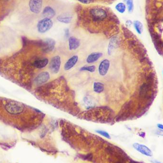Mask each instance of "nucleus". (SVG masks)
Returning a JSON list of instances; mask_svg holds the SVG:
<instances>
[{
  "label": "nucleus",
  "instance_id": "14",
  "mask_svg": "<svg viewBox=\"0 0 163 163\" xmlns=\"http://www.w3.org/2000/svg\"><path fill=\"white\" fill-rule=\"evenodd\" d=\"M45 42V51L46 52H51L53 51L55 47V43H56L54 40L51 38H48L46 39Z\"/></svg>",
  "mask_w": 163,
  "mask_h": 163
},
{
  "label": "nucleus",
  "instance_id": "5",
  "mask_svg": "<svg viewBox=\"0 0 163 163\" xmlns=\"http://www.w3.org/2000/svg\"><path fill=\"white\" fill-rule=\"evenodd\" d=\"M56 3H49L44 7L42 10V15L44 18H48L53 19L56 15L57 16V6Z\"/></svg>",
  "mask_w": 163,
  "mask_h": 163
},
{
  "label": "nucleus",
  "instance_id": "4",
  "mask_svg": "<svg viewBox=\"0 0 163 163\" xmlns=\"http://www.w3.org/2000/svg\"><path fill=\"white\" fill-rule=\"evenodd\" d=\"M44 0H29V10L34 15H39L44 7Z\"/></svg>",
  "mask_w": 163,
  "mask_h": 163
},
{
  "label": "nucleus",
  "instance_id": "25",
  "mask_svg": "<svg viewBox=\"0 0 163 163\" xmlns=\"http://www.w3.org/2000/svg\"><path fill=\"white\" fill-rule=\"evenodd\" d=\"M155 134L158 136H163V130L162 129H158L156 131Z\"/></svg>",
  "mask_w": 163,
  "mask_h": 163
},
{
  "label": "nucleus",
  "instance_id": "7",
  "mask_svg": "<svg viewBox=\"0 0 163 163\" xmlns=\"http://www.w3.org/2000/svg\"><path fill=\"white\" fill-rule=\"evenodd\" d=\"M133 146L135 150L146 157H152L153 155L151 150L145 145L136 143L133 144Z\"/></svg>",
  "mask_w": 163,
  "mask_h": 163
},
{
  "label": "nucleus",
  "instance_id": "26",
  "mask_svg": "<svg viewBox=\"0 0 163 163\" xmlns=\"http://www.w3.org/2000/svg\"><path fill=\"white\" fill-rule=\"evenodd\" d=\"M65 36L66 38H69V30L68 29H66L65 31Z\"/></svg>",
  "mask_w": 163,
  "mask_h": 163
},
{
  "label": "nucleus",
  "instance_id": "2",
  "mask_svg": "<svg viewBox=\"0 0 163 163\" xmlns=\"http://www.w3.org/2000/svg\"><path fill=\"white\" fill-rule=\"evenodd\" d=\"M54 22L51 19L44 18L38 22L37 29L38 32L41 33H45L48 32L53 26Z\"/></svg>",
  "mask_w": 163,
  "mask_h": 163
},
{
  "label": "nucleus",
  "instance_id": "9",
  "mask_svg": "<svg viewBox=\"0 0 163 163\" xmlns=\"http://www.w3.org/2000/svg\"><path fill=\"white\" fill-rule=\"evenodd\" d=\"M110 65V62L108 59L103 60L99 65V74L101 76H104L107 75L109 70Z\"/></svg>",
  "mask_w": 163,
  "mask_h": 163
},
{
  "label": "nucleus",
  "instance_id": "27",
  "mask_svg": "<svg viewBox=\"0 0 163 163\" xmlns=\"http://www.w3.org/2000/svg\"><path fill=\"white\" fill-rule=\"evenodd\" d=\"M132 24H133V22L130 20H128L126 21V24L127 26H130Z\"/></svg>",
  "mask_w": 163,
  "mask_h": 163
},
{
  "label": "nucleus",
  "instance_id": "24",
  "mask_svg": "<svg viewBox=\"0 0 163 163\" xmlns=\"http://www.w3.org/2000/svg\"><path fill=\"white\" fill-rule=\"evenodd\" d=\"M96 1L101 3H113L116 0H96Z\"/></svg>",
  "mask_w": 163,
  "mask_h": 163
},
{
  "label": "nucleus",
  "instance_id": "23",
  "mask_svg": "<svg viewBox=\"0 0 163 163\" xmlns=\"http://www.w3.org/2000/svg\"><path fill=\"white\" fill-rule=\"evenodd\" d=\"M81 3L84 4H88L93 3L94 0H77Z\"/></svg>",
  "mask_w": 163,
  "mask_h": 163
},
{
  "label": "nucleus",
  "instance_id": "28",
  "mask_svg": "<svg viewBox=\"0 0 163 163\" xmlns=\"http://www.w3.org/2000/svg\"><path fill=\"white\" fill-rule=\"evenodd\" d=\"M129 163H144L143 162H139V161H134L132 159H131L129 160Z\"/></svg>",
  "mask_w": 163,
  "mask_h": 163
},
{
  "label": "nucleus",
  "instance_id": "18",
  "mask_svg": "<svg viewBox=\"0 0 163 163\" xmlns=\"http://www.w3.org/2000/svg\"><path fill=\"white\" fill-rule=\"evenodd\" d=\"M133 24L136 32L139 34H142L143 31V25L142 22L138 20H136L134 21Z\"/></svg>",
  "mask_w": 163,
  "mask_h": 163
},
{
  "label": "nucleus",
  "instance_id": "19",
  "mask_svg": "<svg viewBox=\"0 0 163 163\" xmlns=\"http://www.w3.org/2000/svg\"><path fill=\"white\" fill-rule=\"evenodd\" d=\"M116 10L120 13H124L126 11V6L124 3H119L115 6Z\"/></svg>",
  "mask_w": 163,
  "mask_h": 163
},
{
  "label": "nucleus",
  "instance_id": "20",
  "mask_svg": "<svg viewBox=\"0 0 163 163\" xmlns=\"http://www.w3.org/2000/svg\"><path fill=\"white\" fill-rule=\"evenodd\" d=\"M126 3V7L127 8L128 11L129 13H131L133 12L134 8V1L133 0H125Z\"/></svg>",
  "mask_w": 163,
  "mask_h": 163
},
{
  "label": "nucleus",
  "instance_id": "30",
  "mask_svg": "<svg viewBox=\"0 0 163 163\" xmlns=\"http://www.w3.org/2000/svg\"><path fill=\"white\" fill-rule=\"evenodd\" d=\"M157 127L159 128V129H162L163 130V125L162 124H157Z\"/></svg>",
  "mask_w": 163,
  "mask_h": 163
},
{
  "label": "nucleus",
  "instance_id": "21",
  "mask_svg": "<svg viewBox=\"0 0 163 163\" xmlns=\"http://www.w3.org/2000/svg\"><path fill=\"white\" fill-rule=\"evenodd\" d=\"M95 69L96 67L95 65L84 66L81 68L80 71H87L89 72H93L95 71Z\"/></svg>",
  "mask_w": 163,
  "mask_h": 163
},
{
  "label": "nucleus",
  "instance_id": "11",
  "mask_svg": "<svg viewBox=\"0 0 163 163\" xmlns=\"http://www.w3.org/2000/svg\"><path fill=\"white\" fill-rule=\"evenodd\" d=\"M78 61V56L75 55L71 57L67 62H66L64 65V69L66 71L70 70L75 65Z\"/></svg>",
  "mask_w": 163,
  "mask_h": 163
},
{
  "label": "nucleus",
  "instance_id": "3",
  "mask_svg": "<svg viewBox=\"0 0 163 163\" xmlns=\"http://www.w3.org/2000/svg\"><path fill=\"white\" fill-rule=\"evenodd\" d=\"M5 109L11 114H18L21 113L24 109L22 104L18 102L10 101L6 104Z\"/></svg>",
  "mask_w": 163,
  "mask_h": 163
},
{
  "label": "nucleus",
  "instance_id": "8",
  "mask_svg": "<svg viewBox=\"0 0 163 163\" xmlns=\"http://www.w3.org/2000/svg\"><path fill=\"white\" fill-rule=\"evenodd\" d=\"M50 78V75L48 72H42L40 73L35 78L34 82L36 84L41 85L49 81Z\"/></svg>",
  "mask_w": 163,
  "mask_h": 163
},
{
  "label": "nucleus",
  "instance_id": "32",
  "mask_svg": "<svg viewBox=\"0 0 163 163\" xmlns=\"http://www.w3.org/2000/svg\"></svg>",
  "mask_w": 163,
  "mask_h": 163
},
{
  "label": "nucleus",
  "instance_id": "10",
  "mask_svg": "<svg viewBox=\"0 0 163 163\" xmlns=\"http://www.w3.org/2000/svg\"><path fill=\"white\" fill-rule=\"evenodd\" d=\"M73 16L70 13L63 12L56 16V19L58 22L63 24H68L72 20Z\"/></svg>",
  "mask_w": 163,
  "mask_h": 163
},
{
  "label": "nucleus",
  "instance_id": "31",
  "mask_svg": "<svg viewBox=\"0 0 163 163\" xmlns=\"http://www.w3.org/2000/svg\"><path fill=\"white\" fill-rule=\"evenodd\" d=\"M157 163H160V162H157Z\"/></svg>",
  "mask_w": 163,
  "mask_h": 163
},
{
  "label": "nucleus",
  "instance_id": "17",
  "mask_svg": "<svg viewBox=\"0 0 163 163\" xmlns=\"http://www.w3.org/2000/svg\"><path fill=\"white\" fill-rule=\"evenodd\" d=\"M93 91L96 93H100L103 92L104 90V85L100 82H95L93 86Z\"/></svg>",
  "mask_w": 163,
  "mask_h": 163
},
{
  "label": "nucleus",
  "instance_id": "16",
  "mask_svg": "<svg viewBox=\"0 0 163 163\" xmlns=\"http://www.w3.org/2000/svg\"><path fill=\"white\" fill-rule=\"evenodd\" d=\"M49 63V60L47 58L38 60L34 62L33 65L37 68L42 69L45 68Z\"/></svg>",
  "mask_w": 163,
  "mask_h": 163
},
{
  "label": "nucleus",
  "instance_id": "13",
  "mask_svg": "<svg viewBox=\"0 0 163 163\" xmlns=\"http://www.w3.org/2000/svg\"><path fill=\"white\" fill-rule=\"evenodd\" d=\"M103 55V54L100 52H95L90 54L86 59V62L88 63H94L98 60L99 58H101Z\"/></svg>",
  "mask_w": 163,
  "mask_h": 163
},
{
  "label": "nucleus",
  "instance_id": "6",
  "mask_svg": "<svg viewBox=\"0 0 163 163\" xmlns=\"http://www.w3.org/2000/svg\"><path fill=\"white\" fill-rule=\"evenodd\" d=\"M61 65V59L59 56L53 57L50 61L49 68L54 74H57L59 72Z\"/></svg>",
  "mask_w": 163,
  "mask_h": 163
},
{
  "label": "nucleus",
  "instance_id": "15",
  "mask_svg": "<svg viewBox=\"0 0 163 163\" xmlns=\"http://www.w3.org/2000/svg\"><path fill=\"white\" fill-rule=\"evenodd\" d=\"M118 42V38L116 36L112 37L109 41L107 48V53L109 55H111L113 50L116 48Z\"/></svg>",
  "mask_w": 163,
  "mask_h": 163
},
{
  "label": "nucleus",
  "instance_id": "22",
  "mask_svg": "<svg viewBox=\"0 0 163 163\" xmlns=\"http://www.w3.org/2000/svg\"><path fill=\"white\" fill-rule=\"evenodd\" d=\"M96 132L99 134H101L102 136H103V137H105L107 138H110V136L109 135V134H108L107 132L104 131L102 130H97L96 131Z\"/></svg>",
  "mask_w": 163,
  "mask_h": 163
},
{
  "label": "nucleus",
  "instance_id": "1",
  "mask_svg": "<svg viewBox=\"0 0 163 163\" xmlns=\"http://www.w3.org/2000/svg\"><path fill=\"white\" fill-rule=\"evenodd\" d=\"M76 11L77 21L83 25L106 26L114 25L119 20L110 8L99 5H90L77 7Z\"/></svg>",
  "mask_w": 163,
  "mask_h": 163
},
{
  "label": "nucleus",
  "instance_id": "12",
  "mask_svg": "<svg viewBox=\"0 0 163 163\" xmlns=\"http://www.w3.org/2000/svg\"><path fill=\"white\" fill-rule=\"evenodd\" d=\"M80 41L74 36H71L68 39L69 48L70 50H75L80 45Z\"/></svg>",
  "mask_w": 163,
  "mask_h": 163
},
{
  "label": "nucleus",
  "instance_id": "29",
  "mask_svg": "<svg viewBox=\"0 0 163 163\" xmlns=\"http://www.w3.org/2000/svg\"><path fill=\"white\" fill-rule=\"evenodd\" d=\"M139 136L140 137H142L143 138H145V137H146V133L145 132H142L139 134Z\"/></svg>",
  "mask_w": 163,
  "mask_h": 163
}]
</instances>
